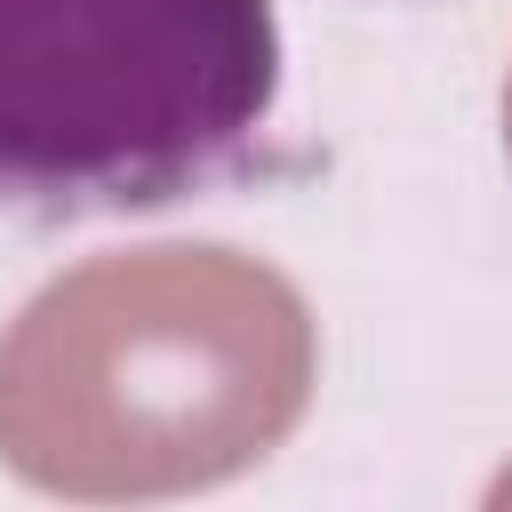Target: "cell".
<instances>
[{"label":"cell","mask_w":512,"mask_h":512,"mask_svg":"<svg viewBox=\"0 0 512 512\" xmlns=\"http://www.w3.org/2000/svg\"><path fill=\"white\" fill-rule=\"evenodd\" d=\"M312 400V312L240 248H128L0 336V464L48 496H184L264 464Z\"/></svg>","instance_id":"1"},{"label":"cell","mask_w":512,"mask_h":512,"mask_svg":"<svg viewBox=\"0 0 512 512\" xmlns=\"http://www.w3.org/2000/svg\"><path fill=\"white\" fill-rule=\"evenodd\" d=\"M280 88L272 0H0V200L160 208L224 176Z\"/></svg>","instance_id":"2"},{"label":"cell","mask_w":512,"mask_h":512,"mask_svg":"<svg viewBox=\"0 0 512 512\" xmlns=\"http://www.w3.org/2000/svg\"><path fill=\"white\" fill-rule=\"evenodd\" d=\"M504 144H512V88H504Z\"/></svg>","instance_id":"3"}]
</instances>
